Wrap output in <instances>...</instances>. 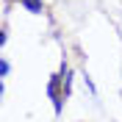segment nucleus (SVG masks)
<instances>
[{"mask_svg":"<svg viewBox=\"0 0 122 122\" xmlns=\"http://www.w3.org/2000/svg\"><path fill=\"white\" fill-rule=\"evenodd\" d=\"M61 83H64L61 72H58V75H50L47 94H50V100H53V111H56V114H61V100H64V94H61Z\"/></svg>","mask_w":122,"mask_h":122,"instance_id":"nucleus-1","label":"nucleus"},{"mask_svg":"<svg viewBox=\"0 0 122 122\" xmlns=\"http://www.w3.org/2000/svg\"><path fill=\"white\" fill-rule=\"evenodd\" d=\"M20 3H22V8L30 11V14H42V11H45V3H42V0H20Z\"/></svg>","mask_w":122,"mask_h":122,"instance_id":"nucleus-2","label":"nucleus"},{"mask_svg":"<svg viewBox=\"0 0 122 122\" xmlns=\"http://www.w3.org/2000/svg\"><path fill=\"white\" fill-rule=\"evenodd\" d=\"M8 69H11V67H8V61H6V58H0V75L6 78V75H8Z\"/></svg>","mask_w":122,"mask_h":122,"instance_id":"nucleus-3","label":"nucleus"}]
</instances>
